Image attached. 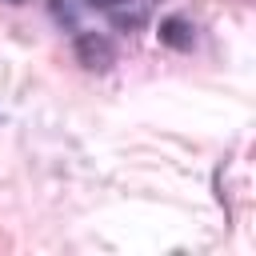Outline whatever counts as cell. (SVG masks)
Returning a JSON list of instances; mask_svg holds the SVG:
<instances>
[{
  "label": "cell",
  "mask_w": 256,
  "mask_h": 256,
  "mask_svg": "<svg viewBox=\"0 0 256 256\" xmlns=\"http://www.w3.org/2000/svg\"><path fill=\"white\" fill-rule=\"evenodd\" d=\"M76 60L88 68V72H108L116 64V48L100 36V32H80L76 36Z\"/></svg>",
  "instance_id": "obj_1"
},
{
  "label": "cell",
  "mask_w": 256,
  "mask_h": 256,
  "mask_svg": "<svg viewBox=\"0 0 256 256\" xmlns=\"http://www.w3.org/2000/svg\"><path fill=\"white\" fill-rule=\"evenodd\" d=\"M160 44H168V48H176V52H188V48L196 44V32H192L188 20L168 16V20H160Z\"/></svg>",
  "instance_id": "obj_2"
},
{
  "label": "cell",
  "mask_w": 256,
  "mask_h": 256,
  "mask_svg": "<svg viewBox=\"0 0 256 256\" xmlns=\"http://www.w3.org/2000/svg\"><path fill=\"white\" fill-rule=\"evenodd\" d=\"M92 4H104V8H112V4H124V0H92Z\"/></svg>",
  "instance_id": "obj_3"
},
{
  "label": "cell",
  "mask_w": 256,
  "mask_h": 256,
  "mask_svg": "<svg viewBox=\"0 0 256 256\" xmlns=\"http://www.w3.org/2000/svg\"><path fill=\"white\" fill-rule=\"evenodd\" d=\"M12 4H20V0H12Z\"/></svg>",
  "instance_id": "obj_4"
}]
</instances>
